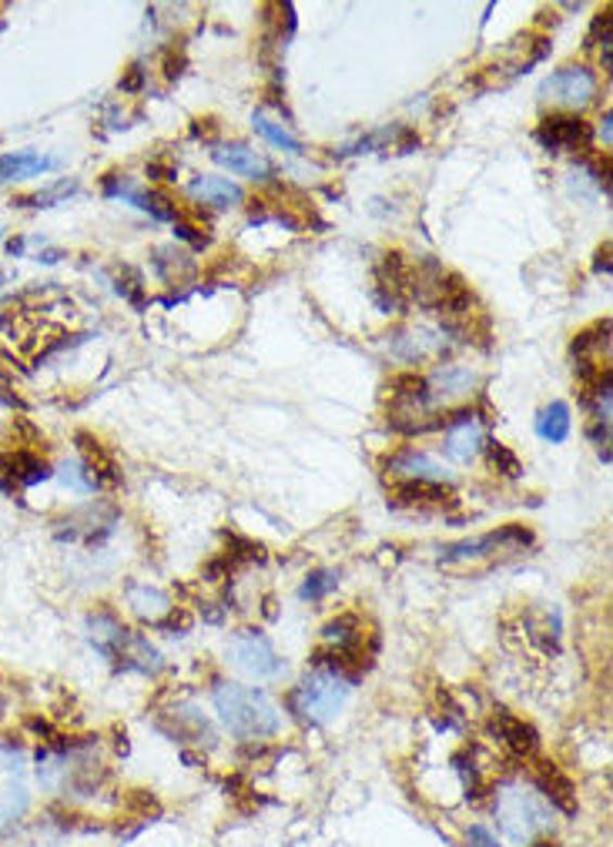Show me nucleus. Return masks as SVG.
<instances>
[{"instance_id":"19","label":"nucleus","mask_w":613,"mask_h":847,"mask_svg":"<svg viewBox=\"0 0 613 847\" xmlns=\"http://www.w3.org/2000/svg\"><path fill=\"white\" fill-rule=\"evenodd\" d=\"M171 737H178V741H195V744H202V737H205V744L212 747V744H215V730H212V723L202 717V710H195V707H175V710H171Z\"/></svg>"},{"instance_id":"36","label":"nucleus","mask_w":613,"mask_h":847,"mask_svg":"<svg viewBox=\"0 0 613 847\" xmlns=\"http://www.w3.org/2000/svg\"><path fill=\"white\" fill-rule=\"evenodd\" d=\"M0 710H4V683H0Z\"/></svg>"},{"instance_id":"16","label":"nucleus","mask_w":613,"mask_h":847,"mask_svg":"<svg viewBox=\"0 0 613 847\" xmlns=\"http://www.w3.org/2000/svg\"><path fill=\"white\" fill-rule=\"evenodd\" d=\"M393 503L399 506H430V510H439V506H452L456 499L452 492L443 486V483H416V479H406L393 489Z\"/></svg>"},{"instance_id":"3","label":"nucleus","mask_w":613,"mask_h":847,"mask_svg":"<svg viewBox=\"0 0 613 847\" xmlns=\"http://www.w3.org/2000/svg\"><path fill=\"white\" fill-rule=\"evenodd\" d=\"M493 811L500 818L503 831L510 834V840H516V844H529L536 834L550 827V804L544 800L540 791L523 787V784H507L500 794H496Z\"/></svg>"},{"instance_id":"34","label":"nucleus","mask_w":613,"mask_h":847,"mask_svg":"<svg viewBox=\"0 0 613 847\" xmlns=\"http://www.w3.org/2000/svg\"><path fill=\"white\" fill-rule=\"evenodd\" d=\"M603 141L610 144V114H606V118H603Z\"/></svg>"},{"instance_id":"25","label":"nucleus","mask_w":613,"mask_h":847,"mask_svg":"<svg viewBox=\"0 0 613 847\" xmlns=\"http://www.w3.org/2000/svg\"><path fill=\"white\" fill-rule=\"evenodd\" d=\"M255 131L261 134V138H268L276 147H282V151H289V154H302V141L295 138V134H289L282 125H276L272 118H268L265 111H255Z\"/></svg>"},{"instance_id":"4","label":"nucleus","mask_w":613,"mask_h":847,"mask_svg":"<svg viewBox=\"0 0 613 847\" xmlns=\"http://www.w3.org/2000/svg\"><path fill=\"white\" fill-rule=\"evenodd\" d=\"M349 690H353V683L346 677L329 673V670H316L312 677H305L302 686L292 693V707L302 717L322 723V720H332L342 707H346Z\"/></svg>"},{"instance_id":"13","label":"nucleus","mask_w":613,"mask_h":847,"mask_svg":"<svg viewBox=\"0 0 613 847\" xmlns=\"http://www.w3.org/2000/svg\"><path fill=\"white\" fill-rule=\"evenodd\" d=\"M188 195L191 202H202V205H212V208H235L242 205V188L235 181L228 178H218V175H199L191 178L188 184Z\"/></svg>"},{"instance_id":"18","label":"nucleus","mask_w":613,"mask_h":847,"mask_svg":"<svg viewBox=\"0 0 613 847\" xmlns=\"http://www.w3.org/2000/svg\"><path fill=\"white\" fill-rule=\"evenodd\" d=\"M322 640L332 653H362V624L356 613H342L322 630Z\"/></svg>"},{"instance_id":"10","label":"nucleus","mask_w":613,"mask_h":847,"mask_svg":"<svg viewBox=\"0 0 613 847\" xmlns=\"http://www.w3.org/2000/svg\"><path fill=\"white\" fill-rule=\"evenodd\" d=\"M489 727H493V734L510 747V754L520 757V760H529V757H536V750H540V734H536L526 720L513 717L510 710H496Z\"/></svg>"},{"instance_id":"1","label":"nucleus","mask_w":613,"mask_h":847,"mask_svg":"<svg viewBox=\"0 0 613 847\" xmlns=\"http://www.w3.org/2000/svg\"><path fill=\"white\" fill-rule=\"evenodd\" d=\"M212 701H215L221 723L232 730L239 741L252 744V741H265V737L279 734L282 717L261 690L242 686V683H218Z\"/></svg>"},{"instance_id":"7","label":"nucleus","mask_w":613,"mask_h":847,"mask_svg":"<svg viewBox=\"0 0 613 847\" xmlns=\"http://www.w3.org/2000/svg\"><path fill=\"white\" fill-rule=\"evenodd\" d=\"M536 94H540L544 104H553V107H570V111L587 107L597 94V74L590 67H580V64L577 67H560L547 77Z\"/></svg>"},{"instance_id":"2","label":"nucleus","mask_w":613,"mask_h":847,"mask_svg":"<svg viewBox=\"0 0 613 847\" xmlns=\"http://www.w3.org/2000/svg\"><path fill=\"white\" fill-rule=\"evenodd\" d=\"M88 637H91L94 650L104 653L114 667L131 670V673H148V677L165 670L162 653L151 646L141 633H135L125 624L114 620L111 613H91L88 616Z\"/></svg>"},{"instance_id":"5","label":"nucleus","mask_w":613,"mask_h":847,"mask_svg":"<svg viewBox=\"0 0 613 847\" xmlns=\"http://www.w3.org/2000/svg\"><path fill=\"white\" fill-rule=\"evenodd\" d=\"M225 660L232 667H239L242 673L255 677V680H276V677L285 673V664L279 660L276 646L255 630H242L228 640L225 643Z\"/></svg>"},{"instance_id":"12","label":"nucleus","mask_w":613,"mask_h":847,"mask_svg":"<svg viewBox=\"0 0 613 847\" xmlns=\"http://www.w3.org/2000/svg\"><path fill=\"white\" fill-rule=\"evenodd\" d=\"M536 778V791L544 794V800L563 814H577V791H573V781L566 774H560L557 763H536L533 770Z\"/></svg>"},{"instance_id":"9","label":"nucleus","mask_w":613,"mask_h":847,"mask_svg":"<svg viewBox=\"0 0 613 847\" xmlns=\"http://www.w3.org/2000/svg\"><path fill=\"white\" fill-rule=\"evenodd\" d=\"M483 449V426L480 419L463 409V412H452V419H446V452L456 462H470L476 452Z\"/></svg>"},{"instance_id":"37","label":"nucleus","mask_w":613,"mask_h":847,"mask_svg":"<svg viewBox=\"0 0 613 847\" xmlns=\"http://www.w3.org/2000/svg\"><path fill=\"white\" fill-rule=\"evenodd\" d=\"M0 231H4V221H0Z\"/></svg>"},{"instance_id":"35","label":"nucleus","mask_w":613,"mask_h":847,"mask_svg":"<svg viewBox=\"0 0 613 847\" xmlns=\"http://www.w3.org/2000/svg\"><path fill=\"white\" fill-rule=\"evenodd\" d=\"M0 847H14V840H11V837H4V834H0Z\"/></svg>"},{"instance_id":"24","label":"nucleus","mask_w":613,"mask_h":847,"mask_svg":"<svg viewBox=\"0 0 613 847\" xmlns=\"http://www.w3.org/2000/svg\"><path fill=\"white\" fill-rule=\"evenodd\" d=\"M536 433H540L544 439L550 442H563L570 436V409L566 402H550L540 419H536Z\"/></svg>"},{"instance_id":"22","label":"nucleus","mask_w":613,"mask_h":847,"mask_svg":"<svg viewBox=\"0 0 613 847\" xmlns=\"http://www.w3.org/2000/svg\"><path fill=\"white\" fill-rule=\"evenodd\" d=\"M11 462H14V479H17V489H27V486H37L51 479V470L41 462V455H34L27 449H14L11 452Z\"/></svg>"},{"instance_id":"31","label":"nucleus","mask_w":613,"mask_h":847,"mask_svg":"<svg viewBox=\"0 0 613 847\" xmlns=\"http://www.w3.org/2000/svg\"><path fill=\"white\" fill-rule=\"evenodd\" d=\"M141 88V67H131V74L122 81V91H138Z\"/></svg>"},{"instance_id":"28","label":"nucleus","mask_w":613,"mask_h":847,"mask_svg":"<svg viewBox=\"0 0 613 847\" xmlns=\"http://www.w3.org/2000/svg\"><path fill=\"white\" fill-rule=\"evenodd\" d=\"M228 543H232V550H228V563H235V560H265V550L258 547V543H252V539H242V536H235V532H228Z\"/></svg>"},{"instance_id":"27","label":"nucleus","mask_w":613,"mask_h":847,"mask_svg":"<svg viewBox=\"0 0 613 847\" xmlns=\"http://www.w3.org/2000/svg\"><path fill=\"white\" fill-rule=\"evenodd\" d=\"M486 455H489V466L500 473V476H507V479H516V476L523 473L520 459H516L503 442H489V446H486Z\"/></svg>"},{"instance_id":"23","label":"nucleus","mask_w":613,"mask_h":847,"mask_svg":"<svg viewBox=\"0 0 613 847\" xmlns=\"http://www.w3.org/2000/svg\"><path fill=\"white\" fill-rule=\"evenodd\" d=\"M58 479H61V486L64 489H71V492H78V496H91L101 483H98V476L85 466L81 459H71V462H61L58 466V473H54Z\"/></svg>"},{"instance_id":"11","label":"nucleus","mask_w":613,"mask_h":847,"mask_svg":"<svg viewBox=\"0 0 613 847\" xmlns=\"http://www.w3.org/2000/svg\"><path fill=\"white\" fill-rule=\"evenodd\" d=\"M212 158H215V165L228 168L232 175L252 178V181H265L268 175H272V165H268L265 154H258L248 144H221V147L212 151Z\"/></svg>"},{"instance_id":"14","label":"nucleus","mask_w":613,"mask_h":847,"mask_svg":"<svg viewBox=\"0 0 613 847\" xmlns=\"http://www.w3.org/2000/svg\"><path fill=\"white\" fill-rule=\"evenodd\" d=\"M386 470L396 473V476H403V479H416V483H449V473L439 466V462L430 459V455H423V452H416V449L396 452V455L386 462Z\"/></svg>"},{"instance_id":"33","label":"nucleus","mask_w":613,"mask_h":847,"mask_svg":"<svg viewBox=\"0 0 613 847\" xmlns=\"http://www.w3.org/2000/svg\"><path fill=\"white\" fill-rule=\"evenodd\" d=\"M529 847H560L557 840H529Z\"/></svg>"},{"instance_id":"29","label":"nucleus","mask_w":613,"mask_h":847,"mask_svg":"<svg viewBox=\"0 0 613 847\" xmlns=\"http://www.w3.org/2000/svg\"><path fill=\"white\" fill-rule=\"evenodd\" d=\"M0 492H4V496H14V492H17V479H14L11 452H0Z\"/></svg>"},{"instance_id":"30","label":"nucleus","mask_w":613,"mask_h":847,"mask_svg":"<svg viewBox=\"0 0 613 847\" xmlns=\"http://www.w3.org/2000/svg\"><path fill=\"white\" fill-rule=\"evenodd\" d=\"M470 847H500V840H496L486 827L473 824V827H470Z\"/></svg>"},{"instance_id":"8","label":"nucleus","mask_w":613,"mask_h":847,"mask_svg":"<svg viewBox=\"0 0 613 847\" xmlns=\"http://www.w3.org/2000/svg\"><path fill=\"white\" fill-rule=\"evenodd\" d=\"M590 125L573 118V114H550V118L540 121L536 128V141H540L547 151H573V147H587L590 144Z\"/></svg>"},{"instance_id":"26","label":"nucleus","mask_w":613,"mask_h":847,"mask_svg":"<svg viewBox=\"0 0 613 847\" xmlns=\"http://www.w3.org/2000/svg\"><path fill=\"white\" fill-rule=\"evenodd\" d=\"M335 583H339V576H335L332 569H316V573L305 576V583H302L298 596L309 600V603H319V600H325V596L335 590Z\"/></svg>"},{"instance_id":"32","label":"nucleus","mask_w":613,"mask_h":847,"mask_svg":"<svg viewBox=\"0 0 613 847\" xmlns=\"http://www.w3.org/2000/svg\"><path fill=\"white\" fill-rule=\"evenodd\" d=\"M593 268H597V272H610V245H603V248H600V255H597V265H593Z\"/></svg>"},{"instance_id":"21","label":"nucleus","mask_w":613,"mask_h":847,"mask_svg":"<svg viewBox=\"0 0 613 847\" xmlns=\"http://www.w3.org/2000/svg\"><path fill=\"white\" fill-rule=\"evenodd\" d=\"M74 442L81 446V452H85V466L98 476V483H118V466H114L111 452H107L94 436L78 433V436H74Z\"/></svg>"},{"instance_id":"20","label":"nucleus","mask_w":613,"mask_h":847,"mask_svg":"<svg viewBox=\"0 0 613 847\" xmlns=\"http://www.w3.org/2000/svg\"><path fill=\"white\" fill-rule=\"evenodd\" d=\"M54 168L51 158H41L34 151H14V154H0V184L4 181H21V178H34Z\"/></svg>"},{"instance_id":"17","label":"nucleus","mask_w":613,"mask_h":847,"mask_svg":"<svg viewBox=\"0 0 613 847\" xmlns=\"http://www.w3.org/2000/svg\"><path fill=\"white\" fill-rule=\"evenodd\" d=\"M476 372L473 369H467V365H439L433 375H430V382H426V389H433L436 396H443V399H459V396H470L473 389H476Z\"/></svg>"},{"instance_id":"6","label":"nucleus","mask_w":613,"mask_h":847,"mask_svg":"<svg viewBox=\"0 0 613 847\" xmlns=\"http://www.w3.org/2000/svg\"><path fill=\"white\" fill-rule=\"evenodd\" d=\"M523 547H533V532L523 526H503L496 532H486L480 539H467V543H452L443 550L439 566H456V563H476V560H489L496 553H520Z\"/></svg>"},{"instance_id":"15","label":"nucleus","mask_w":613,"mask_h":847,"mask_svg":"<svg viewBox=\"0 0 613 847\" xmlns=\"http://www.w3.org/2000/svg\"><path fill=\"white\" fill-rule=\"evenodd\" d=\"M125 600H128V606H131V613L138 616V620H148V624H155V627L175 609L171 600H168V593H162V590H155V587H148V583H128V587H125Z\"/></svg>"}]
</instances>
